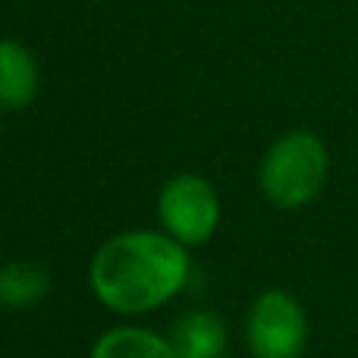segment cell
Wrapping results in <instances>:
<instances>
[{
	"label": "cell",
	"instance_id": "6",
	"mask_svg": "<svg viewBox=\"0 0 358 358\" xmlns=\"http://www.w3.org/2000/svg\"><path fill=\"white\" fill-rule=\"evenodd\" d=\"M88 358H179L170 336L138 324H117L94 340Z\"/></svg>",
	"mask_w": 358,
	"mask_h": 358
},
{
	"label": "cell",
	"instance_id": "2",
	"mask_svg": "<svg viewBox=\"0 0 358 358\" xmlns=\"http://www.w3.org/2000/svg\"><path fill=\"white\" fill-rule=\"evenodd\" d=\"M330 179V151L317 132L289 129L264 151L258 164V189L277 210H302Z\"/></svg>",
	"mask_w": 358,
	"mask_h": 358
},
{
	"label": "cell",
	"instance_id": "4",
	"mask_svg": "<svg viewBox=\"0 0 358 358\" xmlns=\"http://www.w3.org/2000/svg\"><path fill=\"white\" fill-rule=\"evenodd\" d=\"M245 343L252 358H302L308 349L305 305L286 289H264L245 311Z\"/></svg>",
	"mask_w": 358,
	"mask_h": 358
},
{
	"label": "cell",
	"instance_id": "3",
	"mask_svg": "<svg viewBox=\"0 0 358 358\" xmlns=\"http://www.w3.org/2000/svg\"><path fill=\"white\" fill-rule=\"evenodd\" d=\"M220 195L198 173H176L157 192V220L185 248H201L220 229Z\"/></svg>",
	"mask_w": 358,
	"mask_h": 358
},
{
	"label": "cell",
	"instance_id": "1",
	"mask_svg": "<svg viewBox=\"0 0 358 358\" xmlns=\"http://www.w3.org/2000/svg\"><path fill=\"white\" fill-rule=\"evenodd\" d=\"M192 248L164 229H123L101 242L88 264V286L107 311L142 317L161 311L189 286Z\"/></svg>",
	"mask_w": 358,
	"mask_h": 358
},
{
	"label": "cell",
	"instance_id": "8",
	"mask_svg": "<svg viewBox=\"0 0 358 358\" xmlns=\"http://www.w3.org/2000/svg\"><path fill=\"white\" fill-rule=\"evenodd\" d=\"M173 340L179 358H227V327L214 311H185L173 324Z\"/></svg>",
	"mask_w": 358,
	"mask_h": 358
},
{
	"label": "cell",
	"instance_id": "9",
	"mask_svg": "<svg viewBox=\"0 0 358 358\" xmlns=\"http://www.w3.org/2000/svg\"><path fill=\"white\" fill-rule=\"evenodd\" d=\"M0 132H3V126H0Z\"/></svg>",
	"mask_w": 358,
	"mask_h": 358
},
{
	"label": "cell",
	"instance_id": "5",
	"mask_svg": "<svg viewBox=\"0 0 358 358\" xmlns=\"http://www.w3.org/2000/svg\"><path fill=\"white\" fill-rule=\"evenodd\" d=\"M41 66L16 38H0V110H25L38 98Z\"/></svg>",
	"mask_w": 358,
	"mask_h": 358
},
{
	"label": "cell",
	"instance_id": "7",
	"mask_svg": "<svg viewBox=\"0 0 358 358\" xmlns=\"http://www.w3.org/2000/svg\"><path fill=\"white\" fill-rule=\"evenodd\" d=\"M50 292V273L31 258H16L0 264V308L29 311Z\"/></svg>",
	"mask_w": 358,
	"mask_h": 358
}]
</instances>
